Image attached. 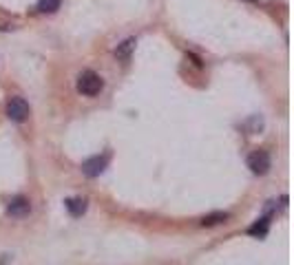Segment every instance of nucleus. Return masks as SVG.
<instances>
[{
    "instance_id": "nucleus-5",
    "label": "nucleus",
    "mask_w": 294,
    "mask_h": 265,
    "mask_svg": "<svg viewBox=\"0 0 294 265\" xmlns=\"http://www.w3.org/2000/svg\"><path fill=\"white\" fill-rule=\"evenodd\" d=\"M29 210H31V203H29V199L22 197V195L13 197L7 206V212L11 217H24V215H29Z\"/></svg>"
},
{
    "instance_id": "nucleus-7",
    "label": "nucleus",
    "mask_w": 294,
    "mask_h": 265,
    "mask_svg": "<svg viewBox=\"0 0 294 265\" xmlns=\"http://www.w3.org/2000/svg\"><path fill=\"white\" fill-rule=\"evenodd\" d=\"M135 44H137L135 38H126L122 44H117L115 58H117V60H128V58H131V53L135 51Z\"/></svg>"
},
{
    "instance_id": "nucleus-9",
    "label": "nucleus",
    "mask_w": 294,
    "mask_h": 265,
    "mask_svg": "<svg viewBox=\"0 0 294 265\" xmlns=\"http://www.w3.org/2000/svg\"><path fill=\"white\" fill-rule=\"evenodd\" d=\"M60 4H62V0H40L38 11L40 13H53V11H58L60 9Z\"/></svg>"
},
{
    "instance_id": "nucleus-4",
    "label": "nucleus",
    "mask_w": 294,
    "mask_h": 265,
    "mask_svg": "<svg viewBox=\"0 0 294 265\" xmlns=\"http://www.w3.org/2000/svg\"><path fill=\"white\" fill-rule=\"evenodd\" d=\"M270 155L266 150H255L250 157H248V168H250L255 175H266L270 170Z\"/></svg>"
},
{
    "instance_id": "nucleus-1",
    "label": "nucleus",
    "mask_w": 294,
    "mask_h": 265,
    "mask_svg": "<svg viewBox=\"0 0 294 265\" xmlns=\"http://www.w3.org/2000/svg\"><path fill=\"white\" fill-rule=\"evenodd\" d=\"M102 89H104V82H102V78L95 71H82V73L77 75V91H80L82 95H86V98L97 95Z\"/></svg>"
},
{
    "instance_id": "nucleus-6",
    "label": "nucleus",
    "mask_w": 294,
    "mask_h": 265,
    "mask_svg": "<svg viewBox=\"0 0 294 265\" xmlns=\"http://www.w3.org/2000/svg\"><path fill=\"white\" fill-rule=\"evenodd\" d=\"M64 206H66V210H69L73 217H82L86 212V199H82V197H69L64 201Z\"/></svg>"
},
{
    "instance_id": "nucleus-3",
    "label": "nucleus",
    "mask_w": 294,
    "mask_h": 265,
    "mask_svg": "<svg viewBox=\"0 0 294 265\" xmlns=\"http://www.w3.org/2000/svg\"><path fill=\"white\" fill-rule=\"evenodd\" d=\"M106 166H108V155H95L82 161V172L86 177H100L106 170Z\"/></svg>"
},
{
    "instance_id": "nucleus-8",
    "label": "nucleus",
    "mask_w": 294,
    "mask_h": 265,
    "mask_svg": "<svg viewBox=\"0 0 294 265\" xmlns=\"http://www.w3.org/2000/svg\"><path fill=\"white\" fill-rule=\"evenodd\" d=\"M228 219V212H210L201 219V226L204 228H210V226H217V223H224Z\"/></svg>"
},
{
    "instance_id": "nucleus-2",
    "label": "nucleus",
    "mask_w": 294,
    "mask_h": 265,
    "mask_svg": "<svg viewBox=\"0 0 294 265\" xmlns=\"http://www.w3.org/2000/svg\"><path fill=\"white\" fill-rule=\"evenodd\" d=\"M7 117L11 122H24L29 117V104L22 98H11L7 102Z\"/></svg>"
},
{
    "instance_id": "nucleus-10",
    "label": "nucleus",
    "mask_w": 294,
    "mask_h": 265,
    "mask_svg": "<svg viewBox=\"0 0 294 265\" xmlns=\"http://www.w3.org/2000/svg\"><path fill=\"white\" fill-rule=\"evenodd\" d=\"M250 234H255V237H263V234L268 232V219H259V221L255 223V226H250Z\"/></svg>"
}]
</instances>
